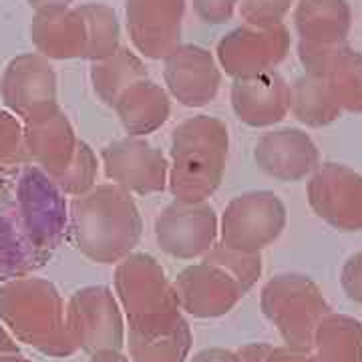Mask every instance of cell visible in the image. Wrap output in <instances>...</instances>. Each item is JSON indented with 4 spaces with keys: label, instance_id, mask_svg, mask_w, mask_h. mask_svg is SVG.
I'll use <instances>...</instances> for the list:
<instances>
[{
    "label": "cell",
    "instance_id": "cell-30",
    "mask_svg": "<svg viewBox=\"0 0 362 362\" xmlns=\"http://www.w3.org/2000/svg\"><path fill=\"white\" fill-rule=\"evenodd\" d=\"M97 175H99V159L97 153L93 151L89 143L78 139L75 156L71 159V163L63 171L49 175L59 189L65 195L78 197V195L90 192L97 185Z\"/></svg>",
    "mask_w": 362,
    "mask_h": 362
},
{
    "label": "cell",
    "instance_id": "cell-8",
    "mask_svg": "<svg viewBox=\"0 0 362 362\" xmlns=\"http://www.w3.org/2000/svg\"><path fill=\"white\" fill-rule=\"evenodd\" d=\"M290 30L286 25H244L226 33L216 47L220 69L232 78L256 77L276 71L290 52Z\"/></svg>",
    "mask_w": 362,
    "mask_h": 362
},
{
    "label": "cell",
    "instance_id": "cell-41",
    "mask_svg": "<svg viewBox=\"0 0 362 362\" xmlns=\"http://www.w3.org/2000/svg\"><path fill=\"white\" fill-rule=\"evenodd\" d=\"M89 362H131L125 354H121V350H113V349H105V350H97L90 354Z\"/></svg>",
    "mask_w": 362,
    "mask_h": 362
},
{
    "label": "cell",
    "instance_id": "cell-7",
    "mask_svg": "<svg viewBox=\"0 0 362 362\" xmlns=\"http://www.w3.org/2000/svg\"><path fill=\"white\" fill-rule=\"evenodd\" d=\"M115 294L127 322L180 310L175 288L153 256L131 252L115 266Z\"/></svg>",
    "mask_w": 362,
    "mask_h": 362
},
{
    "label": "cell",
    "instance_id": "cell-23",
    "mask_svg": "<svg viewBox=\"0 0 362 362\" xmlns=\"http://www.w3.org/2000/svg\"><path fill=\"white\" fill-rule=\"evenodd\" d=\"M113 109L129 137H147L168 123L171 97L165 87L145 78L125 90Z\"/></svg>",
    "mask_w": 362,
    "mask_h": 362
},
{
    "label": "cell",
    "instance_id": "cell-32",
    "mask_svg": "<svg viewBox=\"0 0 362 362\" xmlns=\"http://www.w3.org/2000/svg\"><path fill=\"white\" fill-rule=\"evenodd\" d=\"M28 161L25 147L23 121L11 111L0 109V171L16 168Z\"/></svg>",
    "mask_w": 362,
    "mask_h": 362
},
{
    "label": "cell",
    "instance_id": "cell-28",
    "mask_svg": "<svg viewBox=\"0 0 362 362\" xmlns=\"http://www.w3.org/2000/svg\"><path fill=\"white\" fill-rule=\"evenodd\" d=\"M77 8L87 28L85 61H101L121 49V25L111 6L103 2H87Z\"/></svg>",
    "mask_w": 362,
    "mask_h": 362
},
{
    "label": "cell",
    "instance_id": "cell-11",
    "mask_svg": "<svg viewBox=\"0 0 362 362\" xmlns=\"http://www.w3.org/2000/svg\"><path fill=\"white\" fill-rule=\"evenodd\" d=\"M107 180L131 195L161 194L168 189L169 161L145 137H123L107 143L101 151Z\"/></svg>",
    "mask_w": 362,
    "mask_h": 362
},
{
    "label": "cell",
    "instance_id": "cell-40",
    "mask_svg": "<svg viewBox=\"0 0 362 362\" xmlns=\"http://www.w3.org/2000/svg\"><path fill=\"white\" fill-rule=\"evenodd\" d=\"M21 350H18V344L14 342V338L6 332V328L0 324V362L11 358V356H18Z\"/></svg>",
    "mask_w": 362,
    "mask_h": 362
},
{
    "label": "cell",
    "instance_id": "cell-26",
    "mask_svg": "<svg viewBox=\"0 0 362 362\" xmlns=\"http://www.w3.org/2000/svg\"><path fill=\"white\" fill-rule=\"evenodd\" d=\"M290 113L302 125L318 129L338 121L342 109L326 77L304 73L290 85Z\"/></svg>",
    "mask_w": 362,
    "mask_h": 362
},
{
    "label": "cell",
    "instance_id": "cell-17",
    "mask_svg": "<svg viewBox=\"0 0 362 362\" xmlns=\"http://www.w3.org/2000/svg\"><path fill=\"white\" fill-rule=\"evenodd\" d=\"M173 288L180 310L194 318L223 316L246 296L238 280L206 259L181 270Z\"/></svg>",
    "mask_w": 362,
    "mask_h": 362
},
{
    "label": "cell",
    "instance_id": "cell-33",
    "mask_svg": "<svg viewBox=\"0 0 362 362\" xmlns=\"http://www.w3.org/2000/svg\"><path fill=\"white\" fill-rule=\"evenodd\" d=\"M292 6L294 0H240L238 4L242 21L256 26L284 25Z\"/></svg>",
    "mask_w": 362,
    "mask_h": 362
},
{
    "label": "cell",
    "instance_id": "cell-18",
    "mask_svg": "<svg viewBox=\"0 0 362 362\" xmlns=\"http://www.w3.org/2000/svg\"><path fill=\"white\" fill-rule=\"evenodd\" d=\"M254 161L278 181L308 180L320 165V151L306 131L282 127L264 133L254 147Z\"/></svg>",
    "mask_w": 362,
    "mask_h": 362
},
{
    "label": "cell",
    "instance_id": "cell-9",
    "mask_svg": "<svg viewBox=\"0 0 362 362\" xmlns=\"http://www.w3.org/2000/svg\"><path fill=\"white\" fill-rule=\"evenodd\" d=\"M312 211L338 232H362V173L344 163H320L308 177Z\"/></svg>",
    "mask_w": 362,
    "mask_h": 362
},
{
    "label": "cell",
    "instance_id": "cell-21",
    "mask_svg": "<svg viewBox=\"0 0 362 362\" xmlns=\"http://www.w3.org/2000/svg\"><path fill=\"white\" fill-rule=\"evenodd\" d=\"M23 129L28 159H33L47 175L59 173L71 163L78 139L61 105L23 121Z\"/></svg>",
    "mask_w": 362,
    "mask_h": 362
},
{
    "label": "cell",
    "instance_id": "cell-38",
    "mask_svg": "<svg viewBox=\"0 0 362 362\" xmlns=\"http://www.w3.org/2000/svg\"><path fill=\"white\" fill-rule=\"evenodd\" d=\"M192 362H242L238 352L226 349H206L197 352Z\"/></svg>",
    "mask_w": 362,
    "mask_h": 362
},
{
    "label": "cell",
    "instance_id": "cell-42",
    "mask_svg": "<svg viewBox=\"0 0 362 362\" xmlns=\"http://www.w3.org/2000/svg\"><path fill=\"white\" fill-rule=\"evenodd\" d=\"M35 11L40 8H51V6H71L73 0H26Z\"/></svg>",
    "mask_w": 362,
    "mask_h": 362
},
{
    "label": "cell",
    "instance_id": "cell-29",
    "mask_svg": "<svg viewBox=\"0 0 362 362\" xmlns=\"http://www.w3.org/2000/svg\"><path fill=\"white\" fill-rule=\"evenodd\" d=\"M342 113L362 115V52L346 45L326 73Z\"/></svg>",
    "mask_w": 362,
    "mask_h": 362
},
{
    "label": "cell",
    "instance_id": "cell-22",
    "mask_svg": "<svg viewBox=\"0 0 362 362\" xmlns=\"http://www.w3.org/2000/svg\"><path fill=\"white\" fill-rule=\"evenodd\" d=\"M30 40L39 54L49 61L85 59L87 28L73 6H51L35 11L30 23Z\"/></svg>",
    "mask_w": 362,
    "mask_h": 362
},
{
    "label": "cell",
    "instance_id": "cell-39",
    "mask_svg": "<svg viewBox=\"0 0 362 362\" xmlns=\"http://www.w3.org/2000/svg\"><path fill=\"white\" fill-rule=\"evenodd\" d=\"M272 346L270 344H262V342H256V344H246L242 349L238 350L242 362H266V354Z\"/></svg>",
    "mask_w": 362,
    "mask_h": 362
},
{
    "label": "cell",
    "instance_id": "cell-25",
    "mask_svg": "<svg viewBox=\"0 0 362 362\" xmlns=\"http://www.w3.org/2000/svg\"><path fill=\"white\" fill-rule=\"evenodd\" d=\"M90 85L97 99L107 107H115L125 90L149 78L147 66L135 51L121 47L111 57L90 63Z\"/></svg>",
    "mask_w": 362,
    "mask_h": 362
},
{
    "label": "cell",
    "instance_id": "cell-2",
    "mask_svg": "<svg viewBox=\"0 0 362 362\" xmlns=\"http://www.w3.org/2000/svg\"><path fill=\"white\" fill-rule=\"evenodd\" d=\"M0 320L13 337L47 356H71L77 342L66 320V306L57 286L25 276L0 288Z\"/></svg>",
    "mask_w": 362,
    "mask_h": 362
},
{
    "label": "cell",
    "instance_id": "cell-31",
    "mask_svg": "<svg viewBox=\"0 0 362 362\" xmlns=\"http://www.w3.org/2000/svg\"><path fill=\"white\" fill-rule=\"evenodd\" d=\"M202 259H206L209 264H216L221 270L228 272L233 280L240 282V286L246 292L252 290V286L256 284L262 276V256L259 254L240 252V250H233V247L223 246V244H216Z\"/></svg>",
    "mask_w": 362,
    "mask_h": 362
},
{
    "label": "cell",
    "instance_id": "cell-5",
    "mask_svg": "<svg viewBox=\"0 0 362 362\" xmlns=\"http://www.w3.org/2000/svg\"><path fill=\"white\" fill-rule=\"evenodd\" d=\"M286 204L268 189L233 197L220 220V244L247 254H259L286 230Z\"/></svg>",
    "mask_w": 362,
    "mask_h": 362
},
{
    "label": "cell",
    "instance_id": "cell-37",
    "mask_svg": "<svg viewBox=\"0 0 362 362\" xmlns=\"http://www.w3.org/2000/svg\"><path fill=\"white\" fill-rule=\"evenodd\" d=\"M266 362H320L312 349L298 346H272L266 354Z\"/></svg>",
    "mask_w": 362,
    "mask_h": 362
},
{
    "label": "cell",
    "instance_id": "cell-24",
    "mask_svg": "<svg viewBox=\"0 0 362 362\" xmlns=\"http://www.w3.org/2000/svg\"><path fill=\"white\" fill-rule=\"evenodd\" d=\"M294 26L302 42L342 45L352 28V6L349 0H298Z\"/></svg>",
    "mask_w": 362,
    "mask_h": 362
},
{
    "label": "cell",
    "instance_id": "cell-35",
    "mask_svg": "<svg viewBox=\"0 0 362 362\" xmlns=\"http://www.w3.org/2000/svg\"><path fill=\"white\" fill-rule=\"evenodd\" d=\"M197 18L206 25H226L232 21L240 0H192Z\"/></svg>",
    "mask_w": 362,
    "mask_h": 362
},
{
    "label": "cell",
    "instance_id": "cell-36",
    "mask_svg": "<svg viewBox=\"0 0 362 362\" xmlns=\"http://www.w3.org/2000/svg\"><path fill=\"white\" fill-rule=\"evenodd\" d=\"M340 286L349 300L362 304V250L354 252L344 262L340 272Z\"/></svg>",
    "mask_w": 362,
    "mask_h": 362
},
{
    "label": "cell",
    "instance_id": "cell-6",
    "mask_svg": "<svg viewBox=\"0 0 362 362\" xmlns=\"http://www.w3.org/2000/svg\"><path fill=\"white\" fill-rule=\"evenodd\" d=\"M14 197L30 240L52 254L69 232L65 194L39 165H26L14 177Z\"/></svg>",
    "mask_w": 362,
    "mask_h": 362
},
{
    "label": "cell",
    "instance_id": "cell-15",
    "mask_svg": "<svg viewBox=\"0 0 362 362\" xmlns=\"http://www.w3.org/2000/svg\"><path fill=\"white\" fill-rule=\"evenodd\" d=\"M163 81L171 99L183 107H206L220 93L221 69L214 52L181 42L163 59Z\"/></svg>",
    "mask_w": 362,
    "mask_h": 362
},
{
    "label": "cell",
    "instance_id": "cell-20",
    "mask_svg": "<svg viewBox=\"0 0 362 362\" xmlns=\"http://www.w3.org/2000/svg\"><path fill=\"white\" fill-rule=\"evenodd\" d=\"M127 324L133 362H185L189 356L194 334L181 310Z\"/></svg>",
    "mask_w": 362,
    "mask_h": 362
},
{
    "label": "cell",
    "instance_id": "cell-10",
    "mask_svg": "<svg viewBox=\"0 0 362 362\" xmlns=\"http://www.w3.org/2000/svg\"><path fill=\"white\" fill-rule=\"evenodd\" d=\"M220 220L209 202L173 199L156 220V240L168 256L204 258L218 244Z\"/></svg>",
    "mask_w": 362,
    "mask_h": 362
},
{
    "label": "cell",
    "instance_id": "cell-12",
    "mask_svg": "<svg viewBox=\"0 0 362 362\" xmlns=\"http://www.w3.org/2000/svg\"><path fill=\"white\" fill-rule=\"evenodd\" d=\"M66 320L78 350H121L125 324L115 296L105 286H87L73 294L66 304Z\"/></svg>",
    "mask_w": 362,
    "mask_h": 362
},
{
    "label": "cell",
    "instance_id": "cell-19",
    "mask_svg": "<svg viewBox=\"0 0 362 362\" xmlns=\"http://www.w3.org/2000/svg\"><path fill=\"white\" fill-rule=\"evenodd\" d=\"M230 101L235 117L254 129L274 127L290 113V85L278 71L233 78Z\"/></svg>",
    "mask_w": 362,
    "mask_h": 362
},
{
    "label": "cell",
    "instance_id": "cell-16",
    "mask_svg": "<svg viewBox=\"0 0 362 362\" xmlns=\"http://www.w3.org/2000/svg\"><path fill=\"white\" fill-rule=\"evenodd\" d=\"M14 177L11 169L0 171V282L33 276L52 256L26 232L14 197Z\"/></svg>",
    "mask_w": 362,
    "mask_h": 362
},
{
    "label": "cell",
    "instance_id": "cell-14",
    "mask_svg": "<svg viewBox=\"0 0 362 362\" xmlns=\"http://www.w3.org/2000/svg\"><path fill=\"white\" fill-rule=\"evenodd\" d=\"M185 0H125L129 39L145 59L163 61L181 45Z\"/></svg>",
    "mask_w": 362,
    "mask_h": 362
},
{
    "label": "cell",
    "instance_id": "cell-43",
    "mask_svg": "<svg viewBox=\"0 0 362 362\" xmlns=\"http://www.w3.org/2000/svg\"><path fill=\"white\" fill-rule=\"evenodd\" d=\"M2 362H30L28 358H23L21 354L18 356H11V358H6V361H2Z\"/></svg>",
    "mask_w": 362,
    "mask_h": 362
},
{
    "label": "cell",
    "instance_id": "cell-1",
    "mask_svg": "<svg viewBox=\"0 0 362 362\" xmlns=\"http://www.w3.org/2000/svg\"><path fill=\"white\" fill-rule=\"evenodd\" d=\"M69 232L85 258L117 264L135 252L143 218L129 192L115 183H101L71 202Z\"/></svg>",
    "mask_w": 362,
    "mask_h": 362
},
{
    "label": "cell",
    "instance_id": "cell-3",
    "mask_svg": "<svg viewBox=\"0 0 362 362\" xmlns=\"http://www.w3.org/2000/svg\"><path fill=\"white\" fill-rule=\"evenodd\" d=\"M230 151L226 123L209 115L181 121L171 135L168 189L181 202H207L223 181Z\"/></svg>",
    "mask_w": 362,
    "mask_h": 362
},
{
    "label": "cell",
    "instance_id": "cell-4",
    "mask_svg": "<svg viewBox=\"0 0 362 362\" xmlns=\"http://www.w3.org/2000/svg\"><path fill=\"white\" fill-rule=\"evenodd\" d=\"M259 306L288 346L312 349V338L330 312L320 288L310 276L288 272L278 274L262 288Z\"/></svg>",
    "mask_w": 362,
    "mask_h": 362
},
{
    "label": "cell",
    "instance_id": "cell-13",
    "mask_svg": "<svg viewBox=\"0 0 362 362\" xmlns=\"http://www.w3.org/2000/svg\"><path fill=\"white\" fill-rule=\"evenodd\" d=\"M0 97L21 121L51 109L57 101V73L39 52H25L8 61L0 77Z\"/></svg>",
    "mask_w": 362,
    "mask_h": 362
},
{
    "label": "cell",
    "instance_id": "cell-27",
    "mask_svg": "<svg viewBox=\"0 0 362 362\" xmlns=\"http://www.w3.org/2000/svg\"><path fill=\"white\" fill-rule=\"evenodd\" d=\"M312 350L320 362H362V322L328 312L314 332Z\"/></svg>",
    "mask_w": 362,
    "mask_h": 362
},
{
    "label": "cell",
    "instance_id": "cell-34",
    "mask_svg": "<svg viewBox=\"0 0 362 362\" xmlns=\"http://www.w3.org/2000/svg\"><path fill=\"white\" fill-rule=\"evenodd\" d=\"M346 45L349 42H342V45H312V42H302L300 40L298 42V59L304 66V73L326 77V73L330 71L332 63L337 61V57Z\"/></svg>",
    "mask_w": 362,
    "mask_h": 362
}]
</instances>
